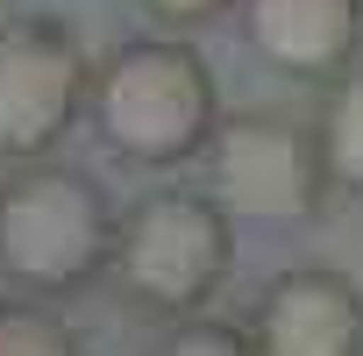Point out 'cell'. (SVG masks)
I'll return each instance as SVG.
<instances>
[{
	"mask_svg": "<svg viewBox=\"0 0 363 356\" xmlns=\"http://www.w3.org/2000/svg\"><path fill=\"white\" fill-rule=\"evenodd\" d=\"M93 93L86 50L57 22H15L0 29V150H50L79 100Z\"/></svg>",
	"mask_w": 363,
	"mask_h": 356,
	"instance_id": "5",
	"label": "cell"
},
{
	"mask_svg": "<svg viewBox=\"0 0 363 356\" xmlns=\"http://www.w3.org/2000/svg\"><path fill=\"white\" fill-rule=\"evenodd\" d=\"M143 15H157V22H171V29H193V22H214L221 8H235V0H135Z\"/></svg>",
	"mask_w": 363,
	"mask_h": 356,
	"instance_id": "11",
	"label": "cell"
},
{
	"mask_svg": "<svg viewBox=\"0 0 363 356\" xmlns=\"http://www.w3.org/2000/svg\"><path fill=\"white\" fill-rule=\"evenodd\" d=\"M0 356H79L72 328L29 299H0Z\"/></svg>",
	"mask_w": 363,
	"mask_h": 356,
	"instance_id": "9",
	"label": "cell"
},
{
	"mask_svg": "<svg viewBox=\"0 0 363 356\" xmlns=\"http://www.w3.org/2000/svg\"><path fill=\"white\" fill-rule=\"evenodd\" d=\"M207 200L250 221H313L328 200L320 128L292 114H221L207 143Z\"/></svg>",
	"mask_w": 363,
	"mask_h": 356,
	"instance_id": "4",
	"label": "cell"
},
{
	"mask_svg": "<svg viewBox=\"0 0 363 356\" xmlns=\"http://www.w3.org/2000/svg\"><path fill=\"white\" fill-rule=\"evenodd\" d=\"M228 264H235V235L207 193H150L114 235V278L128 285V299L157 313L207 306Z\"/></svg>",
	"mask_w": 363,
	"mask_h": 356,
	"instance_id": "3",
	"label": "cell"
},
{
	"mask_svg": "<svg viewBox=\"0 0 363 356\" xmlns=\"http://www.w3.org/2000/svg\"><path fill=\"white\" fill-rule=\"evenodd\" d=\"M320 157H328V186L363 193V65L335 79L328 114H320Z\"/></svg>",
	"mask_w": 363,
	"mask_h": 356,
	"instance_id": "8",
	"label": "cell"
},
{
	"mask_svg": "<svg viewBox=\"0 0 363 356\" xmlns=\"http://www.w3.org/2000/svg\"><path fill=\"white\" fill-rule=\"evenodd\" d=\"M242 29L285 79H342L363 50V0H242Z\"/></svg>",
	"mask_w": 363,
	"mask_h": 356,
	"instance_id": "7",
	"label": "cell"
},
{
	"mask_svg": "<svg viewBox=\"0 0 363 356\" xmlns=\"http://www.w3.org/2000/svg\"><path fill=\"white\" fill-rule=\"evenodd\" d=\"M121 221L100 186L65 164H29L0 186V264L36 292H72L100 264H114Z\"/></svg>",
	"mask_w": 363,
	"mask_h": 356,
	"instance_id": "2",
	"label": "cell"
},
{
	"mask_svg": "<svg viewBox=\"0 0 363 356\" xmlns=\"http://www.w3.org/2000/svg\"><path fill=\"white\" fill-rule=\"evenodd\" d=\"M257 356H363V292L328 264H292L257 292Z\"/></svg>",
	"mask_w": 363,
	"mask_h": 356,
	"instance_id": "6",
	"label": "cell"
},
{
	"mask_svg": "<svg viewBox=\"0 0 363 356\" xmlns=\"http://www.w3.org/2000/svg\"><path fill=\"white\" fill-rule=\"evenodd\" d=\"M157 356H257V342L242 328H228V321H178L157 342Z\"/></svg>",
	"mask_w": 363,
	"mask_h": 356,
	"instance_id": "10",
	"label": "cell"
},
{
	"mask_svg": "<svg viewBox=\"0 0 363 356\" xmlns=\"http://www.w3.org/2000/svg\"><path fill=\"white\" fill-rule=\"evenodd\" d=\"M93 114H100V135L135 164H186L221 128L214 72L178 36L121 43L107 72L93 79Z\"/></svg>",
	"mask_w": 363,
	"mask_h": 356,
	"instance_id": "1",
	"label": "cell"
}]
</instances>
